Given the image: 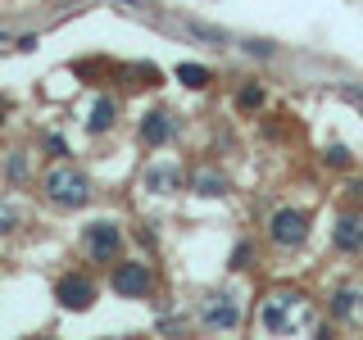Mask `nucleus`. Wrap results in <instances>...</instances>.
<instances>
[{"label":"nucleus","instance_id":"obj_17","mask_svg":"<svg viewBox=\"0 0 363 340\" xmlns=\"http://www.w3.org/2000/svg\"><path fill=\"white\" fill-rule=\"evenodd\" d=\"M327 164H332V168H345L350 164V150H345V145H332V150H327Z\"/></svg>","mask_w":363,"mask_h":340},{"label":"nucleus","instance_id":"obj_10","mask_svg":"<svg viewBox=\"0 0 363 340\" xmlns=\"http://www.w3.org/2000/svg\"><path fill=\"white\" fill-rule=\"evenodd\" d=\"M145 186H150V191H164V196H168V191L182 186V173H177V168H168V164H159V168H150V173H145Z\"/></svg>","mask_w":363,"mask_h":340},{"label":"nucleus","instance_id":"obj_3","mask_svg":"<svg viewBox=\"0 0 363 340\" xmlns=\"http://www.w3.org/2000/svg\"><path fill=\"white\" fill-rule=\"evenodd\" d=\"M55 300L64 304V309H91L96 304V286H91L86 277H77V272H68V277H60L55 281Z\"/></svg>","mask_w":363,"mask_h":340},{"label":"nucleus","instance_id":"obj_19","mask_svg":"<svg viewBox=\"0 0 363 340\" xmlns=\"http://www.w3.org/2000/svg\"><path fill=\"white\" fill-rule=\"evenodd\" d=\"M23 173H28V164H23V159H9V177L23 181Z\"/></svg>","mask_w":363,"mask_h":340},{"label":"nucleus","instance_id":"obj_14","mask_svg":"<svg viewBox=\"0 0 363 340\" xmlns=\"http://www.w3.org/2000/svg\"><path fill=\"white\" fill-rule=\"evenodd\" d=\"M177 77H182V82H186V86H209V68H200V64H182L177 68Z\"/></svg>","mask_w":363,"mask_h":340},{"label":"nucleus","instance_id":"obj_12","mask_svg":"<svg viewBox=\"0 0 363 340\" xmlns=\"http://www.w3.org/2000/svg\"><path fill=\"white\" fill-rule=\"evenodd\" d=\"M113 113H118V105H113L109 96H100L96 109H91V132H109L113 128Z\"/></svg>","mask_w":363,"mask_h":340},{"label":"nucleus","instance_id":"obj_16","mask_svg":"<svg viewBox=\"0 0 363 340\" xmlns=\"http://www.w3.org/2000/svg\"><path fill=\"white\" fill-rule=\"evenodd\" d=\"M354 300H359V295H350V290H340V295H336V300H332V317H350V313H354Z\"/></svg>","mask_w":363,"mask_h":340},{"label":"nucleus","instance_id":"obj_7","mask_svg":"<svg viewBox=\"0 0 363 340\" xmlns=\"http://www.w3.org/2000/svg\"><path fill=\"white\" fill-rule=\"evenodd\" d=\"M204 322H209L213 332H232V327L241 322V309H236L232 295H213V300L204 304Z\"/></svg>","mask_w":363,"mask_h":340},{"label":"nucleus","instance_id":"obj_2","mask_svg":"<svg viewBox=\"0 0 363 340\" xmlns=\"http://www.w3.org/2000/svg\"><path fill=\"white\" fill-rule=\"evenodd\" d=\"M82 245H86V254L91 259H118V249H123V232L113 222H91L86 227V236H82Z\"/></svg>","mask_w":363,"mask_h":340},{"label":"nucleus","instance_id":"obj_5","mask_svg":"<svg viewBox=\"0 0 363 340\" xmlns=\"http://www.w3.org/2000/svg\"><path fill=\"white\" fill-rule=\"evenodd\" d=\"M268 232H272V241H277V245H300L304 232H309V218H304L300 209H277Z\"/></svg>","mask_w":363,"mask_h":340},{"label":"nucleus","instance_id":"obj_11","mask_svg":"<svg viewBox=\"0 0 363 340\" xmlns=\"http://www.w3.org/2000/svg\"><path fill=\"white\" fill-rule=\"evenodd\" d=\"M186 32H191L196 41H209V45H227V41H232L223 28H213V23H204V18H191V23H186Z\"/></svg>","mask_w":363,"mask_h":340},{"label":"nucleus","instance_id":"obj_4","mask_svg":"<svg viewBox=\"0 0 363 340\" xmlns=\"http://www.w3.org/2000/svg\"><path fill=\"white\" fill-rule=\"evenodd\" d=\"M150 286H155V277H150V268H145V264H118V268H113V290L128 295V300L150 295Z\"/></svg>","mask_w":363,"mask_h":340},{"label":"nucleus","instance_id":"obj_6","mask_svg":"<svg viewBox=\"0 0 363 340\" xmlns=\"http://www.w3.org/2000/svg\"><path fill=\"white\" fill-rule=\"evenodd\" d=\"M295 304H300V295H272L264 309H259V327H268V332H286Z\"/></svg>","mask_w":363,"mask_h":340},{"label":"nucleus","instance_id":"obj_15","mask_svg":"<svg viewBox=\"0 0 363 340\" xmlns=\"http://www.w3.org/2000/svg\"><path fill=\"white\" fill-rule=\"evenodd\" d=\"M236 105H241V109H264V86H259V82L241 86V91H236Z\"/></svg>","mask_w":363,"mask_h":340},{"label":"nucleus","instance_id":"obj_13","mask_svg":"<svg viewBox=\"0 0 363 340\" xmlns=\"http://www.w3.org/2000/svg\"><path fill=\"white\" fill-rule=\"evenodd\" d=\"M191 186H196L200 196H223V191H227V181H223L218 173H196V177H191Z\"/></svg>","mask_w":363,"mask_h":340},{"label":"nucleus","instance_id":"obj_21","mask_svg":"<svg viewBox=\"0 0 363 340\" xmlns=\"http://www.w3.org/2000/svg\"><path fill=\"white\" fill-rule=\"evenodd\" d=\"M9 227H14V213H9V218H0V236H5Z\"/></svg>","mask_w":363,"mask_h":340},{"label":"nucleus","instance_id":"obj_8","mask_svg":"<svg viewBox=\"0 0 363 340\" xmlns=\"http://www.w3.org/2000/svg\"><path fill=\"white\" fill-rule=\"evenodd\" d=\"M141 141L145 145H168V141H173V123H168V113H150V118L141 123Z\"/></svg>","mask_w":363,"mask_h":340},{"label":"nucleus","instance_id":"obj_1","mask_svg":"<svg viewBox=\"0 0 363 340\" xmlns=\"http://www.w3.org/2000/svg\"><path fill=\"white\" fill-rule=\"evenodd\" d=\"M45 196L55 204H64V209H82L91 200V191H86L82 173H73V168H50V173H45Z\"/></svg>","mask_w":363,"mask_h":340},{"label":"nucleus","instance_id":"obj_9","mask_svg":"<svg viewBox=\"0 0 363 340\" xmlns=\"http://www.w3.org/2000/svg\"><path fill=\"white\" fill-rule=\"evenodd\" d=\"M332 241H336V249H345V254H350V249H359L363 245V222L359 218H340L336 232H332Z\"/></svg>","mask_w":363,"mask_h":340},{"label":"nucleus","instance_id":"obj_18","mask_svg":"<svg viewBox=\"0 0 363 340\" xmlns=\"http://www.w3.org/2000/svg\"><path fill=\"white\" fill-rule=\"evenodd\" d=\"M245 50L255 55V60H268V55H272V45H268V41H245Z\"/></svg>","mask_w":363,"mask_h":340},{"label":"nucleus","instance_id":"obj_20","mask_svg":"<svg viewBox=\"0 0 363 340\" xmlns=\"http://www.w3.org/2000/svg\"><path fill=\"white\" fill-rule=\"evenodd\" d=\"M245 259H250V245H236V254H232V268H245Z\"/></svg>","mask_w":363,"mask_h":340}]
</instances>
